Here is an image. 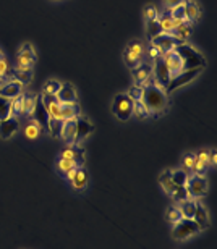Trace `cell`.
Wrapping results in <instances>:
<instances>
[{
    "label": "cell",
    "mask_w": 217,
    "mask_h": 249,
    "mask_svg": "<svg viewBox=\"0 0 217 249\" xmlns=\"http://www.w3.org/2000/svg\"><path fill=\"white\" fill-rule=\"evenodd\" d=\"M8 76V62L5 60V57L0 58V81L5 83V78Z\"/></svg>",
    "instance_id": "45"
},
{
    "label": "cell",
    "mask_w": 217,
    "mask_h": 249,
    "mask_svg": "<svg viewBox=\"0 0 217 249\" xmlns=\"http://www.w3.org/2000/svg\"><path fill=\"white\" fill-rule=\"evenodd\" d=\"M2 57H3V53H2V52H0V58H2Z\"/></svg>",
    "instance_id": "51"
},
{
    "label": "cell",
    "mask_w": 217,
    "mask_h": 249,
    "mask_svg": "<svg viewBox=\"0 0 217 249\" xmlns=\"http://www.w3.org/2000/svg\"><path fill=\"white\" fill-rule=\"evenodd\" d=\"M10 117H21V94L10 101Z\"/></svg>",
    "instance_id": "38"
},
{
    "label": "cell",
    "mask_w": 217,
    "mask_h": 249,
    "mask_svg": "<svg viewBox=\"0 0 217 249\" xmlns=\"http://www.w3.org/2000/svg\"><path fill=\"white\" fill-rule=\"evenodd\" d=\"M159 183H161V186L162 189L169 194V196H172V193L175 191V188L177 185L174 181H172V170H164L161 173V178H159Z\"/></svg>",
    "instance_id": "29"
},
{
    "label": "cell",
    "mask_w": 217,
    "mask_h": 249,
    "mask_svg": "<svg viewBox=\"0 0 217 249\" xmlns=\"http://www.w3.org/2000/svg\"><path fill=\"white\" fill-rule=\"evenodd\" d=\"M185 10H186V21L188 23H196L201 17L199 5L195 0H185Z\"/></svg>",
    "instance_id": "25"
},
{
    "label": "cell",
    "mask_w": 217,
    "mask_h": 249,
    "mask_svg": "<svg viewBox=\"0 0 217 249\" xmlns=\"http://www.w3.org/2000/svg\"><path fill=\"white\" fill-rule=\"evenodd\" d=\"M140 101L143 106L147 108L149 115H161L162 112H165L167 104H169V97H167L165 91L159 86H156L154 83L149 86L143 88V94Z\"/></svg>",
    "instance_id": "1"
},
{
    "label": "cell",
    "mask_w": 217,
    "mask_h": 249,
    "mask_svg": "<svg viewBox=\"0 0 217 249\" xmlns=\"http://www.w3.org/2000/svg\"><path fill=\"white\" fill-rule=\"evenodd\" d=\"M157 17H159V12H157V8L154 7V5H146V7H145V19H146V23L157 21Z\"/></svg>",
    "instance_id": "41"
},
{
    "label": "cell",
    "mask_w": 217,
    "mask_h": 249,
    "mask_svg": "<svg viewBox=\"0 0 217 249\" xmlns=\"http://www.w3.org/2000/svg\"><path fill=\"white\" fill-rule=\"evenodd\" d=\"M41 131H42L41 124H39L36 120H31L26 124V128H24V136L28 139H37L41 136Z\"/></svg>",
    "instance_id": "30"
},
{
    "label": "cell",
    "mask_w": 217,
    "mask_h": 249,
    "mask_svg": "<svg viewBox=\"0 0 217 249\" xmlns=\"http://www.w3.org/2000/svg\"><path fill=\"white\" fill-rule=\"evenodd\" d=\"M179 211L181 213V218H193L195 215V209H196V201H193V199H185V201L179 202Z\"/></svg>",
    "instance_id": "28"
},
{
    "label": "cell",
    "mask_w": 217,
    "mask_h": 249,
    "mask_svg": "<svg viewBox=\"0 0 217 249\" xmlns=\"http://www.w3.org/2000/svg\"><path fill=\"white\" fill-rule=\"evenodd\" d=\"M201 70H203V68H191V70H185V71L179 73L177 76H174V78L170 79L169 84H167V88L164 89L165 94L169 96V94H172L174 91H177L179 88L185 86V84H188L190 81H193V79L199 74Z\"/></svg>",
    "instance_id": "7"
},
{
    "label": "cell",
    "mask_w": 217,
    "mask_h": 249,
    "mask_svg": "<svg viewBox=\"0 0 217 249\" xmlns=\"http://www.w3.org/2000/svg\"><path fill=\"white\" fill-rule=\"evenodd\" d=\"M37 60V55L34 52V47L31 44H23L17 55V65L19 67H34V63Z\"/></svg>",
    "instance_id": "12"
},
{
    "label": "cell",
    "mask_w": 217,
    "mask_h": 249,
    "mask_svg": "<svg viewBox=\"0 0 217 249\" xmlns=\"http://www.w3.org/2000/svg\"><path fill=\"white\" fill-rule=\"evenodd\" d=\"M216 162H217V156H216V152L213 151V152H211V156H209V163L213 167H216Z\"/></svg>",
    "instance_id": "50"
},
{
    "label": "cell",
    "mask_w": 217,
    "mask_h": 249,
    "mask_svg": "<svg viewBox=\"0 0 217 249\" xmlns=\"http://www.w3.org/2000/svg\"><path fill=\"white\" fill-rule=\"evenodd\" d=\"M10 117V99H5L0 96V120Z\"/></svg>",
    "instance_id": "42"
},
{
    "label": "cell",
    "mask_w": 217,
    "mask_h": 249,
    "mask_svg": "<svg viewBox=\"0 0 217 249\" xmlns=\"http://www.w3.org/2000/svg\"><path fill=\"white\" fill-rule=\"evenodd\" d=\"M162 58H164V62L167 65V68H169V73L170 76L174 78L177 76L179 73L185 71V63H183V58L180 57V53L175 51V49H172L170 52H167L162 55Z\"/></svg>",
    "instance_id": "11"
},
{
    "label": "cell",
    "mask_w": 217,
    "mask_h": 249,
    "mask_svg": "<svg viewBox=\"0 0 217 249\" xmlns=\"http://www.w3.org/2000/svg\"><path fill=\"white\" fill-rule=\"evenodd\" d=\"M60 159H68V160L75 162L76 167H83L85 165V149L80 147L78 144H72V146H67L63 149Z\"/></svg>",
    "instance_id": "13"
},
{
    "label": "cell",
    "mask_w": 217,
    "mask_h": 249,
    "mask_svg": "<svg viewBox=\"0 0 217 249\" xmlns=\"http://www.w3.org/2000/svg\"><path fill=\"white\" fill-rule=\"evenodd\" d=\"M151 44L161 52V55H164V53L170 52L172 49H175L177 46H180V44H183V42L179 41V39H175L172 34L161 33V34H157L156 37L151 39Z\"/></svg>",
    "instance_id": "9"
},
{
    "label": "cell",
    "mask_w": 217,
    "mask_h": 249,
    "mask_svg": "<svg viewBox=\"0 0 217 249\" xmlns=\"http://www.w3.org/2000/svg\"><path fill=\"white\" fill-rule=\"evenodd\" d=\"M60 138L65 141L67 146H72L75 144V138H76V118L73 120H67L62 123V129H60Z\"/></svg>",
    "instance_id": "18"
},
{
    "label": "cell",
    "mask_w": 217,
    "mask_h": 249,
    "mask_svg": "<svg viewBox=\"0 0 217 249\" xmlns=\"http://www.w3.org/2000/svg\"><path fill=\"white\" fill-rule=\"evenodd\" d=\"M152 78H154L156 86H159L162 89H165L167 84H169V81L172 79L170 73H169V68H167V65H165L162 57L154 60V65H152Z\"/></svg>",
    "instance_id": "8"
},
{
    "label": "cell",
    "mask_w": 217,
    "mask_h": 249,
    "mask_svg": "<svg viewBox=\"0 0 217 249\" xmlns=\"http://www.w3.org/2000/svg\"><path fill=\"white\" fill-rule=\"evenodd\" d=\"M42 104L47 110V115L51 118H55V120L62 122V113H60V102H58L57 96H47V94H42Z\"/></svg>",
    "instance_id": "15"
},
{
    "label": "cell",
    "mask_w": 217,
    "mask_h": 249,
    "mask_svg": "<svg viewBox=\"0 0 217 249\" xmlns=\"http://www.w3.org/2000/svg\"><path fill=\"white\" fill-rule=\"evenodd\" d=\"M62 123H63V122L55 120V118H51V117H49V120H47V131H49V134H51V136H54V138L60 136Z\"/></svg>",
    "instance_id": "35"
},
{
    "label": "cell",
    "mask_w": 217,
    "mask_h": 249,
    "mask_svg": "<svg viewBox=\"0 0 217 249\" xmlns=\"http://www.w3.org/2000/svg\"><path fill=\"white\" fill-rule=\"evenodd\" d=\"M199 227L196 225L193 220H190V218H181L180 222H177L174 225V230H172V236H174V240L177 241H183L186 238H191L195 236L196 233H199Z\"/></svg>",
    "instance_id": "6"
},
{
    "label": "cell",
    "mask_w": 217,
    "mask_h": 249,
    "mask_svg": "<svg viewBox=\"0 0 217 249\" xmlns=\"http://www.w3.org/2000/svg\"><path fill=\"white\" fill-rule=\"evenodd\" d=\"M165 220L172 223V225H175L177 222H180L181 220V213L179 211V207L177 206H170V207H167V211H165Z\"/></svg>",
    "instance_id": "32"
},
{
    "label": "cell",
    "mask_w": 217,
    "mask_h": 249,
    "mask_svg": "<svg viewBox=\"0 0 217 249\" xmlns=\"http://www.w3.org/2000/svg\"><path fill=\"white\" fill-rule=\"evenodd\" d=\"M36 101L37 96L33 92H24L21 94V117L31 118L34 113V108H36Z\"/></svg>",
    "instance_id": "20"
},
{
    "label": "cell",
    "mask_w": 217,
    "mask_h": 249,
    "mask_svg": "<svg viewBox=\"0 0 217 249\" xmlns=\"http://www.w3.org/2000/svg\"><path fill=\"white\" fill-rule=\"evenodd\" d=\"M94 131V124L91 123L90 118L80 115L76 118V138H75V144H80L81 141L90 136V134Z\"/></svg>",
    "instance_id": "14"
},
{
    "label": "cell",
    "mask_w": 217,
    "mask_h": 249,
    "mask_svg": "<svg viewBox=\"0 0 217 249\" xmlns=\"http://www.w3.org/2000/svg\"><path fill=\"white\" fill-rule=\"evenodd\" d=\"M172 36H174L175 39H179V41L181 42H185L186 39H188V36L191 34V23H188L185 19V21H181L179 26H175L174 28V31L170 33Z\"/></svg>",
    "instance_id": "27"
},
{
    "label": "cell",
    "mask_w": 217,
    "mask_h": 249,
    "mask_svg": "<svg viewBox=\"0 0 217 249\" xmlns=\"http://www.w3.org/2000/svg\"><path fill=\"white\" fill-rule=\"evenodd\" d=\"M62 88V83L57 81V79H49L44 86V92L42 94H47V96H57V92L60 91Z\"/></svg>",
    "instance_id": "36"
},
{
    "label": "cell",
    "mask_w": 217,
    "mask_h": 249,
    "mask_svg": "<svg viewBox=\"0 0 217 249\" xmlns=\"http://www.w3.org/2000/svg\"><path fill=\"white\" fill-rule=\"evenodd\" d=\"M185 188H186V191H188L190 199L199 201V199H203L206 194H208V180L199 175H191L188 178V181H186Z\"/></svg>",
    "instance_id": "5"
},
{
    "label": "cell",
    "mask_w": 217,
    "mask_h": 249,
    "mask_svg": "<svg viewBox=\"0 0 217 249\" xmlns=\"http://www.w3.org/2000/svg\"><path fill=\"white\" fill-rule=\"evenodd\" d=\"M133 79H135V86L140 88H146L152 84V65L149 63H140L138 67H135L131 70Z\"/></svg>",
    "instance_id": "10"
},
{
    "label": "cell",
    "mask_w": 217,
    "mask_h": 249,
    "mask_svg": "<svg viewBox=\"0 0 217 249\" xmlns=\"http://www.w3.org/2000/svg\"><path fill=\"white\" fill-rule=\"evenodd\" d=\"M193 165H195V154L188 152L186 156H183V159H181V167H183L181 170H185L186 173H191Z\"/></svg>",
    "instance_id": "39"
},
{
    "label": "cell",
    "mask_w": 217,
    "mask_h": 249,
    "mask_svg": "<svg viewBox=\"0 0 217 249\" xmlns=\"http://www.w3.org/2000/svg\"><path fill=\"white\" fill-rule=\"evenodd\" d=\"M143 57H145V44L140 39L128 42V46L123 51V60H125L128 68H135L140 63H143Z\"/></svg>",
    "instance_id": "3"
},
{
    "label": "cell",
    "mask_w": 217,
    "mask_h": 249,
    "mask_svg": "<svg viewBox=\"0 0 217 249\" xmlns=\"http://www.w3.org/2000/svg\"><path fill=\"white\" fill-rule=\"evenodd\" d=\"M17 131H18V118L8 117L5 120H0V138L2 139H10Z\"/></svg>",
    "instance_id": "21"
},
{
    "label": "cell",
    "mask_w": 217,
    "mask_h": 249,
    "mask_svg": "<svg viewBox=\"0 0 217 249\" xmlns=\"http://www.w3.org/2000/svg\"><path fill=\"white\" fill-rule=\"evenodd\" d=\"M112 112L118 120L127 122L133 117V101L127 94H117L112 104Z\"/></svg>",
    "instance_id": "4"
},
{
    "label": "cell",
    "mask_w": 217,
    "mask_h": 249,
    "mask_svg": "<svg viewBox=\"0 0 217 249\" xmlns=\"http://www.w3.org/2000/svg\"><path fill=\"white\" fill-rule=\"evenodd\" d=\"M169 12H170V15H172V18L177 19V21H185V19H186L185 0H183L181 3H179V5H175L174 8H170Z\"/></svg>",
    "instance_id": "31"
},
{
    "label": "cell",
    "mask_w": 217,
    "mask_h": 249,
    "mask_svg": "<svg viewBox=\"0 0 217 249\" xmlns=\"http://www.w3.org/2000/svg\"><path fill=\"white\" fill-rule=\"evenodd\" d=\"M157 23H159V28H161V33H165V34H170L174 31L175 26H179L181 21H177V19L172 18V15L169 10H165L164 13L157 17Z\"/></svg>",
    "instance_id": "23"
},
{
    "label": "cell",
    "mask_w": 217,
    "mask_h": 249,
    "mask_svg": "<svg viewBox=\"0 0 217 249\" xmlns=\"http://www.w3.org/2000/svg\"><path fill=\"white\" fill-rule=\"evenodd\" d=\"M181 2H183V0H164V5L167 7V10H170V8H174L175 5H179Z\"/></svg>",
    "instance_id": "47"
},
{
    "label": "cell",
    "mask_w": 217,
    "mask_h": 249,
    "mask_svg": "<svg viewBox=\"0 0 217 249\" xmlns=\"http://www.w3.org/2000/svg\"><path fill=\"white\" fill-rule=\"evenodd\" d=\"M146 33H147V36H149L151 39H152V37H156L157 34H161L159 23H157V21H149V23H146Z\"/></svg>",
    "instance_id": "43"
},
{
    "label": "cell",
    "mask_w": 217,
    "mask_h": 249,
    "mask_svg": "<svg viewBox=\"0 0 217 249\" xmlns=\"http://www.w3.org/2000/svg\"><path fill=\"white\" fill-rule=\"evenodd\" d=\"M33 120H36L41 126H44L46 124L47 126V120H49V115H47V110H46V107H44V104H42V99H39L37 97V101H36V108H34V113H33Z\"/></svg>",
    "instance_id": "26"
},
{
    "label": "cell",
    "mask_w": 217,
    "mask_h": 249,
    "mask_svg": "<svg viewBox=\"0 0 217 249\" xmlns=\"http://www.w3.org/2000/svg\"><path fill=\"white\" fill-rule=\"evenodd\" d=\"M57 99L60 104H76L78 101V94H76V89L73 84L70 83H63L60 91L57 92Z\"/></svg>",
    "instance_id": "17"
},
{
    "label": "cell",
    "mask_w": 217,
    "mask_h": 249,
    "mask_svg": "<svg viewBox=\"0 0 217 249\" xmlns=\"http://www.w3.org/2000/svg\"><path fill=\"white\" fill-rule=\"evenodd\" d=\"M133 115L136 118H140V120H145V118L151 117L149 112H147V108L143 106L141 101H135L133 102Z\"/></svg>",
    "instance_id": "37"
},
{
    "label": "cell",
    "mask_w": 217,
    "mask_h": 249,
    "mask_svg": "<svg viewBox=\"0 0 217 249\" xmlns=\"http://www.w3.org/2000/svg\"><path fill=\"white\" fill-rule=\"evenodd\" d=\"M172 199H174L175 202H181V201H185V199H190L188 196V191H186V188L185 186H177L175 188V191L172 193Z\"/></svg>",
    "instance_id": "40"
},
{
    "label": "cell",
    "mask_w": 217,
    "mask_h": 249,
    "mask_svg": "<svg viewBox=\"0 0 217 249\" xmlns=\"http://www.w3.org/2000/svg\"><path fill=\"white\" fill-rule=\"evenodd\" d=\"M175 51L180 53V57L183 58L185 63V70H191V68H204L206 67V60L201 53L193 49L188 44H180V46L175 47Z\"/></svg>",
    "instance_id": "2"
},
{
    "label": "cell",
    "mask_w": 217,
    "mask_h": 249,
    "mask_svg": "<svg viewBox=\"0 0 217 249\" xmlns=\"http://www.w3.org/2000/svg\"><path fill=\"white\" fill-rule=\"evenodd\" d=\"M70 183H72V186L75 191H85L88 183H90V173H88L85 165L76 167V173H75V177H73V180Z\"/></svg>",
    "instance_id": "19"
},
{
    "label": "cell",
    "mask_w": 217,
    "mask_h": 249,
    "mask_svg": "<svg viewBox=\"0 0 217 249\" xmlns=\"http://www.w3.org/2000/svg\"><path fill=\"white\" fill-rule=\"evenodd\" d=\"M33 68H34V67H19V65H17L13 71H19V73H33Z\"/></svg>",
    "instance_id": "48"
},
{
    "label": "cell",
    "mask_w": 217,
    "mask_h": 249,
    "mask_svg": "<svg viewBox=\"0 0 217 249\" xmlns=\"http://www.w3.org/2000/svg\"><path fill=\"white\" fill-rule=\"evenodd\" d=\"M190 175L185 170H172V181L175 183L177 186H185L186 181H188Z\"/></svg>",
    "instance_id": "33"
},
{
    "label": "cell",
    "mask_w": 217,
    "mask_h": 249,
    "mask_svg": "<svg viewBox=\"0 0 217 249\" xmlns=\"http://www.w3.org/2000/svg\"><path fill=\"white\" fill-rule=\"evenodd\" d=\"M0 84H2V81H0Z\"/></svg>",
    "instance_id": "52"
},
{
    "label": "cell",
    "mask_w": 217,
    "mask_h": 249,
    "mask_svg": "<svg viewBox=\"0 0 217 249\" xmlns=\"http://www.w3.org/2000/svg\"><path fill=\"white\" fill-rule=\"evenodd\" d=\"M73 167H76V163L73 160H68V159H58L57 162V170L62 177H67V173L72 170Z\"/></svg>",
    "instance_id": "34"
},
{
    "label": "cell",
    "mask_w": 217,
    "mask_h": 249,
    "mask_svg": "<svg viewBox=\"0 0 217 249\" xmlns=\"http://www.w3.org/2000/svg\"><path fill=\"white\" fill-rule=\"evenodd\" d=\"M75 173H76V167H73L72 170L67 173V177H65V178H67L68 181H72V180H73V177H75Z\"/></svg>",
    "instance_id": "49"
},
{
    "label": "cell",
    "mask_w": 217,
    "mask_h": 249,
    "mask_svg": "<svg viewBox=\"0 0 217 249\" xmlns=\"http://www.w3.org/2000/svg\"><path fill=\"white\" fill-rule=\"evenodd\" d=\"M60 113H62V122H67L80 117L81 110L78 104H60Z\"/></svg>",
    "instance_id": "24"
},
{
    "label": "cell",
    "mask_w": 217,
    "mask_h": 249,
    "mask_svg": "<svg viewBox=\"0 0 217 249\" xmlns=\"http://www.w3.org/2000/svg\"><path fill=\"white\" fill-rule=\"evenodd\" d=\"M141 94H143V88H140V86H133V88H130V91L127 92V96L130 97L133 102H135V101H140V99H141Z\"/></svg>",
    "instance_id": "44"
},
{
    "label": "cell",
    "mask_w": 217,
    "mask_h": 249,
    "mask_svg": "<svg viewBox=\"0 0 217 249\" xmlns=\"http://www.w3.org/2000/svg\"><path fill=\"white\" fill-rule=\"evenodd\" d=\"M147 53H149V57L152 58V60H156V58L162 57V55H161V52L157 51V49H156L154 46H152V47H149V52H147Z\"/></svg>",
    "instance_id": "46"
},
{
    "label": "cell",
    "mask_w": 217,
    "mask_h": 249,
    "mask_svg": "<svg viewBox=\"0 0 217 249\" xmlns=\"http://www.w3.org/2000/svg\"><path fill=\"white\" fill-rule=\"evenodd\" d=\"M23 86H24V84L17 81V79L8 81V83H2V84H0V96L12 101L13 97H18L19 94H23Z\"/></svg>",
    "instance_id": "16"
},
{
    "label": "cell",
    "mask_w": 217,
    "mask_h": 249,
    "mask_svg": "<svg viewBox=\"0 0 217 249\" xmlns=\"http://www.w3.org/2000/svg\"><path fill=\"white\" fill-rule=\"evenodd\" d=\"M196 225L199 227V230H206L209 227V213H208V209H206L203 204L196 201V209H195V215L191 218Z\"/></svg>",
    "instance_id": "22"
}]
</instances>
